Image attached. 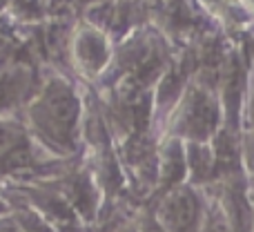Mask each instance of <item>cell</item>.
I'll return each instance as SVG.
<instances>
[{
  "label": "cell",
  "mask_w": 254,
  "mask_h": 232,
  "mask_svg": "<svg viewBox=\"0 0 254 232\" xmlns=\"http://www.w3.org/2000/svg\"><path fill=\"white\" fill-rule=\"evenodd\" d=\"M78 98L67 85L49 83L31 107V127L40 143L54 154L67 156L76 150L78 134Z\"/></svg>",
  "instance_id": "1"
},
{
  "label": "cell",
  "mask_w": 254,
  "mask_h": 232,
  "mask_svg": "<svg viewBox=\"0 0 254 232\" xmlns=\"http://www.w3.org/2000/svg\"><path fill=\"white\" fill-rule=\"evenodd\" d=\"M207 194L190 183L161 192L152 215L165 232H201L207 217Z\"/></svg>",
  "instance_id": "2"
},
{
  "label": "cell",
  "mask_w": 254,
  "mask_h": 232,
  "mask_svg": "<svg viewBox=\"0 0 254 232\" xmlns=\"http://www.w3.org/2000/svg\"><path fill=\"white\" fill-rule=\"evenodd\" d=\"M219 130V107L203 89H192L174 121V134L183 143H210Z\"/></svg>",
  "instance_id": "3"
},
{
  "label": "cell",
  "mask_w": 254,
  "mask_h": 232,
  "mask_svg": "<svg viewBox=\"0 0 254 232\" xmlns=\"http://www.w3.org/2000/svg\"><path fill=\"white\" fill-rule=\"evenodd\" d=\"M76 56H78L80 65L89 67V70H98L103 67L107 56L105 43L98 34L94 31H87V34H80L78 40H76Z\"/></svg>",
  "instance_id": "4"
},
{
  "label": "cell",
  "mask_w": 254,
  "mask_h": 232,
  "mask_svg": "<svg viewBox=\"0 0 254 232\" xmlns=\"http://www.w3.org/2000/svg\"><path fill=\"white\" fill-rule=\"evenodd\" d=\"M25 76L20 74L18 67H7V70H0V110H7L11 107L18 98L25 92Z\"/></svg>",
  "instance_id": "5"
},
{
  "label": "cell",
  "mask_w": 254,
  "mask_h": 232,
  "mask_svg": "<svg viewBox=\"0 0 254 232\" xmlns=\"http://www.w3.org/2000/svg\"><path fill=\"white\" fill-rule=\"evenodd\" d=\"M0 232H25V230H22V226L18 224V219L9 210L0 215Z\"/></svg>",
  "instance_id": "6"
},
{
  "label": "cell",
  "mask_w": 254,
  "mask_h": 232,
  "mask_svg": "<svg viewBox=\"0 0 254 232\" xmlns=\"http://www.w3.org/2000/svg\"><path fill=\"white\" fill-rule=\"evenodd\" d=\"M248 199H250V210H252V230H254V188H250V194H248Z\"/></svg>",
  "instance_id": "7"
}]
</instances>
